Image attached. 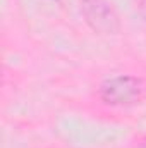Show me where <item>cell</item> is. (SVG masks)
<instances>
[{"instance_id":"5","label":"cell","mask_w":146,"mask_h":148,"mask_svg":"<svg viewBox=\"0 0 146 148\" xmlns=\"http://www.w3.org/2000/svg\"><path fill=\"white\" fill-rule=\"evenodd\" d=\"M53 2H57V3H60V2H62V0H53Z\"/></svg>"},{"instance_id":"2","label":"cell","mask_w":146,"mask_h":148,"mask_svg":"<svg viewBox=\"0 0 146 148\" xmlns=\"http://www.w3.org/2000/svg\"><path fill=\"white\" fill-rule=\"evenodd\" d=\"M81 12L95 33L105 36L120 33V17L108 0H81Z\"/></svg>"},{"instance_id":"1","label":"cell","mask_w":146,"mask_h":148,"mask_svg":"<svg viewBox=\"0 0 146 148\" xmlns=\"http://www.w3.org/2000/svg\"><path fill=\"white\" fill-rule=\"evenodd\" d=\"M100 100L110 107H127L141 102L146 97V84L141 77L119 74L102 81L98 86Z\"/></svg>"},{"instance_id":"4","label":"cell","mask_w":146,"mask_h":148,"mask_svg":"<svg viewBox=\"0 0 146 148\" xmlns=\"http://www.w3.org/2000/svg\"><path fill=\"white\" fill-rule=\"evenodd\" d=\"M138 147L139 148H146V136H143V138L138 140Z\"/></svg>"},{"instance_id":"3","label":"cell","mask_w":146,"mask_h":148,"mask_svg":"<svg viewBox=\"0 0 146 148\" xmlns=\"http://www.w3.org/2000/svg\"><path fill=\"white\" fill-rule=\"evenodd\" d=\"M138 9H139V14H141V17H143V19H146V0H141V2H139Z\"/></svg>"}]
</instances>
